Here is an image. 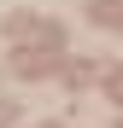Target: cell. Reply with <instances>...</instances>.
Segmentation results:
<instances>
[{
    "instance_id": "obj_1",
    "label": "cell",
    "mask_w": 123,
    "mask_h": 128,
    "mask_svg": "<svg viewBox=\"0 0 123 128\" xmlns=\"http://www.w3.org/2000/svg\"><path fill=\"white\" fill-rule=\"evenodd\" d=\"M111 99H123V70H111Z\"/></svg>"
}]
</instances>
